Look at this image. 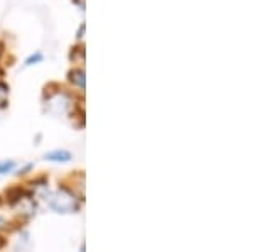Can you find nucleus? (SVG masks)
<instances>
[{
    "instance_id": "f8f14e48",
    "label": "nucleus",
    "mask_w": 253,
    "mask_h": 252,
    "mask_svg": "<svg viewBox=\"0 0 253 252\" xmlns=\"http://www.w3.org/2000/svg\"><path fill=\"white\" fill-rule=\"evenodd\" d=\"M2 227H3V218L0 217V229H2Z\"/></svg>"
},
{
    "instance_id": "423d86ee",
    "label": "nucleus",
    "mask_w": 253,
    "mask_h": 252,
    "mask_svg": "<svg viewBox=\"0 0 253 252\" xmlns=\"http://www.w3.org/2000/svg\"><path fill=\"white\" fill-rule=\"evenodd\" d=\"M42 59H44V54H42V52H41V51H36L34 54H31L29 58L26 59V63H24V64H26V66H32V64L41 63Z\"/></svg>"
},
{
    "instance_id": "f03ea898",
    "label": "nucleus",
    "mask_w": 253,
    "mask_h": 252,
    "mask_svg": "<svg viewBox=\"0 0 253 252\" xmlns=\"http://www.w3.org/2000/svg\"><path fill=\"white\" fill-rule=\"evenodd\" d=\"M49 107H51V110L54 107H58L56 108V113H64L66 112V108L69 107V97L66 95V93H58L56 97H52L51 100H49Z\"/></svg>"
},
{
    "instance_id": "6e6552de",
    "label": "nucleus",
    "mask_w": 253,
    "mask_h": 252,
    "mask_svg": "<svg viewBox=\"0 0 253 252\" xmlns=\"http://www.w3.org/2000/svg\"><path fill=\"white\" fill-rule=\"evenodd\" d=\"M7 95H9V87L5 83H0V107L7 103Z\"/></svg>"
},
{
    "instance_id": "7ed1b4c3",
    "label": "nucleus",
    "mask_w": 253,
    "mask_h": 252,
    "mask_svg": "<svg viewBox=\"0 0 253 252\" xmlns=\"http://www.w3.org/2000/svg\"><path fill=\"white\" fill-rule=\"evenodd\" d=\"M73 157V154L69 151H64V149H61V151H51V152H46L44 154V159L46 161H52V162H69Z\"/></svg>"
},
{
    "instance_id": "f257e3e1",
    "label": "nucleus",
    "mask_w": 253,
    "mask_h": 252,
    "mask_svg": "<svg viewBox=\"0 0 253 252\" xmlns=\"http://www.w3.org/2000/svg\"><path fill=\"white\" fill-rule=\"evenodd\" d=\"M49 206L58 213H71L80 208L76 195L68 188H59L49 197Z\"/></svg>"
},
{
    "instance_id": "0eeeda50",
    "label": "nucleus",
    "mask_w": 253,
    "mask_h": 252,
    "mask_svg": "<svg viewBox=\"0 0 253 252\" xmlns=\"http://www.w3.org/2000/svg\"><path fill=\"white\" fill-rule=\"evenodd\" d=\"M15 168V161H0V174H5V173H10L12 169Z\"/></svg>"
},
{
    "instance_id": "9d476101",
    "label": "nucleus",
    "mask_w": 253,
    "mask_h": 252,
    "mask_svg": "<svg viewBox=\"0 0 253 252\" xmlns=\"http://www.w3.org/2000/svg\"><path fill=\"white\" fill-rule=\"evenodd\" d=\"M73 2H75V3H76V5H78V7H80V9H81V10H83V7H84V2H83V0H73Z\"/></svg>"
},
{
    "instance_id": "9b49d317",
    "label": "nucleus",
    "mask_w": 253,
    "mask_h": 252,
    "mask_svg": "<svg viewBox=\"0 0 253 252\" xmlns=\"http://www.w3.org/2000/svg\"><path fill=\"white\" fill-rule=\"evenodd\" d=\"M2 52H3V44L0 43V54H2Z\"/></svg>"
},
{
    "instance_id": "20e7f679",
    "label": "nucleus",
    "mask_w": 253,
    "mask_h": 252,
    "mask_svg": "<svg viewBox=\"0 0 253 252\" xmlns=\"http://www.w3.org/2000/svg\"><path fill=\"white\" fill-rule=\"evenodd\" d=\"M69 81L75 85L76 88H80L81 92L84 90V70L83 68H75L69 71Z\"/></svg>"
},
{
    "instance_id": "39448f33",
    "label": "nucleus",
    "mask_w": 253,
    "mask_h": 252,
    "mask_svg": "<svg viewBox=\"0 0 253 252\" xmlns=\"http://www.w3.org/2000/svg\"><path fill=\"white\" fill-rule=\"evenodd\" d=\"M76 58H80V63H83L84 61V46L81 44V46H75L71 51V59L76 61Z\"/></svg>"
},
{
    "instance_id": "1a4fd4ad",
    "label": "nucleus",
    "mask_w": 253,
    "mask_h": 252,
    "mask_svg": "<svg viewBox=\"0 0 253 252\" xmlns=\"http://www.w3.org/2000/svg\"><path fill=\"white\" fill-rule=\"evenodd\" d=\"M83 34H84V24H81L80 29H78V34H76V38L81 41V39H83Z\"/></svg>"
}]
</instances>
